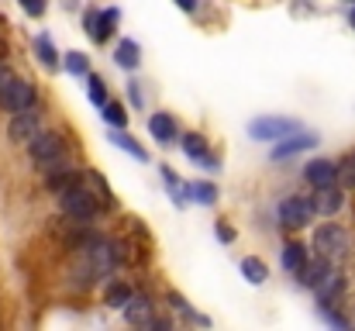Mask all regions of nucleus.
I'll return each mask as SVG.
<instances>
[{
	"label": "nucleus",
	"instance_id": "2eb2a0df",
	"mask_svg": "<svg viewBox=\"0 0 355 331\" xmlns=\"http://www.w3.org/2000/svg\"><path fill=\"white\" fill-rule=\"evenodd\" d=\"M118 21H121V10L118 7H107V10H101V14H97V24H94V31H90V35H94L97 42H107Z\"/></svg>",
	"mask_w": 355,
	"mask_h": 331
},
{
	"label": "nucleus",
	"instance_id": "cd10ccee",
	"mask_svg": "<svg viewBox=\"0 0 355 331\" xmlns=\"http://www.w3.org/2000/svg\"><path fill=\"white\" fill-rule=\"evenodd\" d=\"M90 183H94V190H97V197H101V204H104V207H111L114 201H111V190H107V183H104V176H101V173H90Z\"/></svg>",
	"mask_w": 355,
	"mask_h": 331
},
{
	"label": "nucleus",
	"instance_id": "c756f323",
	"mask_svg": "<svg viewBox=\"0 0 355 331\" xmlns=\"http://www.w3.org/2000/svg\"><path fill=\"white\" fill-rule=\"evenodd\" d=\"M21 7H24L28 14H35V17L45 14V0H21Z\"/></svg>",
	"mask_w": 355,
	"mask_h": 331
},
{
	"label": "nucleus",
	"instance_id": "39448f33",
	"mask_svg": "<svg viewBox=\"0 0 355 331\" xmlns=\"http://www.w3.org/2000/svg\"><path fill=\"white\" fill-rule=\"evenodd\" d=\"M293 131H300V124L293 117H255L248 124V135L255 142H279V138H286Z\"/></svg>",
	"mask_w": 355,
	"mask_h": 331
},
{
	"label": "nucleus",
	"instance_id": "bb28decb",
	"mask_svg": "<svg viewBox=\"0 0 355 331\" xmlns=\"http://www.w3.org/2000/svg\"><path fill=\"white\" fill-rule=\"evenodd\" d=\"M104 121L114 124V128H124V124H128V114H124L121 104H111V101H107V104H104Z\"/></svg>",
	"mask_w": 355,
	"mask_h": 331
},
{
	"label": "nucleus",
	"instance_id": "72a5a7b5",
	"mask_svg": "<svg viewBox=\"0 0 355 331\" xmlns=\"http://www.w3.org/2000/svg\"><path fill=\"white\" fill-rule=\"evenodd\" d=\"M3 56H7V45H3V42H0V59H3Z\"/></svg>",
	"mask_w": 355,
	"mask_h": 331
},
{
	"label": "nucleus",
	"instance_id": "f8f14e48",
	"mask_svg": "<svg viewBox=\"0 0 355 331\" xmlns=\"http://www.w3.org/2000/svg\"><path fill=\"white\" fill-rule=\"evenodd\" d=\"M183 152H187L190 159H197L200 166H207V169H221L218 159L207 152V142H204L200 135H187V138H183Z\"/></svg>",
	"mask_w": 355,
	"mask_h": 331
},
{
	"label": "nucleus",
	"instance_id": "a878e982",
	"mask_svg": "<svg viewBox=\"0 0 355 331\" xmlns=\"http://www.w3.org/2000/svg\"><path fill=\"white\" fill-rule=\"evenodd\" d=\"M338 183H342L345 190H352L355 187V152L342 162V166H338Z\"/></svg>",
	"mask_w": 355,
	"mask_h": 331
},
{
	"label": "nucleus",
	"instance_id": "a211bd4d",
	"mask_svg": "<svg viewBox=\"0 0 355 331\" xmlns=\"http://www.w3.org/2000/svg\"><path fill=\"white\" fill-rule=\"evenodd\" d=\"M76 183H83V180H80V173L62 169V166H59V169H52V176H49V190H52V194H66V190H69V187H76Z\"/></svg>",
	"mask_w": 355,
	"mask_h": 331
},
{
	"label": "nucleus",
	"instance_id": "6ab92c4d",
	"mask_svg": "<svg viewBox=\"0 0 355 331\" xmlns=\"http://www.w3.org/2000/svg\"><path fill=\"white\" fill-rule=\"evenodd\" d=\"M187 194H190L193 204H204V207L218 204V187L214 183H187Z\"/></svg>",
	"mask_w": 355,
	"mask_h": 331
},
{
	"label": "nucleus",
	"instance_id": "ddd939ff",
	"mask_svg": "<svg viewBox=\"0 0 355 331\" xmlns=\"http://www.w3.org/2000/svg\"><path fill=\"white\" fill-rule=\"evenodd\" d=\"M148 131H152V138H155L159 145H169V142L176 138V121H173V114H152V117H148Z\"/></svg>",
	"mask_w": 355,
	"mask_h": 331
},
{
	"label": "nucleus",
	"instance_id": "b1692460",
	"mask_svg": "<svg viewBox=\"0 0 355 331\" xmlns=\"http://www.w3.org/2000/svg\"><path fill=\"white\" fill-rule=\"evenodd\" d=\"M111 142H114V145H121L124 152H131L135 159H148V155H145V148H141V145H138V142H135L128 131H114V135H111Z\"/></svg>",
	"mask_w": 355,
	"mask_h": 331
},
{
	"label": "nucleus",
	"instance_id": "aec40b11",
	"mask_svg": "<svg viewBox=\"0 0 355 331\" xmlns=\"http://www.w3.org/2000/svg\"><path fill=\"white\" fill-rule=\"evenodd\" d=\"M241 276L248 280V283H266L269 280V269H266V262L262 259H255V255H248V259H241Z\"/></svg>",
	"mask_w": 355,
	"mask_h": 331
},
{
	"label": "nucleus",
	"instance_id": "1a4fd4ad",
	"mask_svg": "<svg viewBox=\"0 0 355 331\" xmlns=\"http://www.w3.org/2000/svg\"><path fill=\"white\" fill-rule=\"evenodd\" d=\"M300 276V283L304 287H311V290H318L328 276H331V259L328 255H318V259H307V266L297 273Z\"/></svg>",
	"mask_w": 355,
	"mask_h": 331
},
{
	"label": "nucleus",
	"instance_id": "f3484780",
	"mask_svg": "<svg viewBox=\"0 0 355 331\" xmlns=\"http://www.w3.org/2000/svg\"><path fill=\"white\" fill-rule=\"evenodd\" d=\"M35 52H38V62H42L49 73H55V69H59V52L52 49L49 35H38V38H35Z\"/></svg>",
	"mask_w": 355,
	"mask_h": 331
},
{
	"label": "nucleus",
	"instance_id": "2f4dec72",
	"mask_svg": "<svg viewBox=\"0 0 355 331\" xmlns=\"http://www.w3.org/2000/svg\"><path fill=\"white\" fill-rule=\"evenodd\" d=\"M131 104H135V108H141V104H145V101H141V90H138V83H131Z\"/></svg>",
	"mask_w": 355,
	"mask_h": 331
},
{
	"label": "nucleus",
	"instance_id": "473e14b6",
	"mask_svg": "<svg viewBox=\"0 0 355 331\" xmlns=\"http://www.w3.org/2000/svg\"><path fill=\"white\" fill-rule=\"evenodd\" d=\"M176 3H180L187 14H193V10H197V0H176Z\"/></svg>",
	"mask_w": 355,
	"mask_h": 331
},
{
	"label": "nucleus",
	"instance_id": "9b49d317",
	"mask_svg": "<svg viewBox=\"0 0 355 331\" xmlns=\"http://www.w3.org/2000/svg\"><path fill=\"white\" fill-rule=\"evenodd\" d=\"M311 201H314V211H318V214H338L342 204H345V194L331 183V187H318V194H314Z\"/></svg>",
	"mask_w": 355,
	"mask_h": 331
},
{
	"label": "nucleus",
	"instance_id": "393cba45",
	"mask_svg": "<svg viewBox=\"0 0 355 331\" xmlns=\"http://www.w3.org/2000/svg\"><path fill=\"white\" fill-rule=\"evenodd\" d=\"M87 94H90V101L97 104V108H104L107 104V94H104V83H101V76H87Z\"/></svg>",
	"mask_w": 355,
	"mask_h": 331
},
{
	"label": "nucleus",
	"instance_id": "5701e85b",
	"mask_svg": "<svg viewBox=\"0 0 355 331\" xmlns=\"http://www.w3.org/2000/svg\"><path fill=\"white\" fill-rule=\"evenodd\" d=\"M66 73H73V76H90V62H87V56L83 52H66Z\"/></svg>",
	"mask_w": 355,
	"mask_h": 331
},
{
	"label": "nucleus",
	"instance_id": "c85d7f7f",
	"mask_svg": "<svg viewBox=\"0 0 355 331\" xmlns=\"http://www.w3.org/2000/svg\"><path fill=\"white\" fill-rule=\"evenodd\" d=\"M169 304H173V307H176V311H180L183 318H190V321H200V314H193V311L187 307V300H183L180 294H169Z\"/></svg>",
	"mask_w": 355,
	"mask_h": 331
},
{
	"label": "nucleus",
	"instance_id": "20e7f679",
	"mask_svg": "<svg viewBox=\"0 0 355 331\" xmlns=\"http://www.w3.org/2000/svg\"><path fill=\"white\" fill-rule=\"evenodd\" d=\"M0 108L10 110V114H21V110H31L35 108V87L24 83V80H3L0 87Z\"/></svg>",
	"mask_w": 355,
	"mask_h": 331
},
{
	"label": "nucleus",
	"instance_id": "0eeeda50",
	"mask_svg": "<svg viewBox=\"0 0 355 331\" xmlns=\"http://www.w3.org/2000/svg\"><path fill=\"white\" fill-rule=\"evenodd\" d=\"M7 131H10V138H14V142H31V138L42 131V117H38V110L31 108V110H21V114H14Z\"/></svg>",
	"mask_w": 355,
	"mask_h": 331
},
{
	"label": "nucleus",
	"instance_id": "7ed1b4c3",
	"mask_svg": "<svg viewBox=\"0 0 355 331\" xmlns=\"http://www.w3.org/2000/svg\"><path fill=\"white\" fill-rule=\"evenodd\" d=\"M314 248L318 255H328V259H342L349 252V231L342 224H321L314 231Z\"/></svg>",
	"mask_w": 355,
	"mask_h": 331
},
{
	"label": "nucleus",
	"instance_id": "423d86ee",
	"mask_svg": "<svg viewBox=\"0 0 355 331\" xmlns=\"http://www.w3.org/2000/svg\"><path fill=\"white\" fill-rule=\"evenodd\" d=\"M311 214H314V201H304V197H290L279 204V224L283 228H304L311 224Z\"/></svg>",
	"mask_w": 355,
	"mask_h": 331
},
{
	"label": "nucleus",
	"instance_id": "f257e3e1",
	"mask_svg": "<svg viewBox=\"0 0 355 331\" xmlns=\"http://www.w3.org/2000/svg\"><path fill=\"white\" fill-rule=\"evenodd\" d=\"M28 155H31V162L35 166H42V169H59L62 166V155H66V138L62 135H55V131H38L31 142H28Z\"/></svg>",
	"mask_w": 355,
	"mask_h": 331
},
{
	"label": "nucleus",
	"instance_id": "f03ea898",
	"mask_svg": "<svg viewBox=\"0 0 355 331\" xmlns=\"http://www.w3.org/2000/svg\"><path fill=\"white\" fill-rule=\"evenodd\" d=\"M59 204H62V211H66L73 221H90L101 207H104L101 197H97V190H90V180L69 187L66 194H59Z\"/></svg>",
	"mask_w": 355,
	"mask_h": 331
},
{
	"label": "nucleus",
	"instance_id": "7c9ffc66",
	"mask_svg": "<svg viewBox=\"0 0 355 331\" xmlns=\"http://www.w3.org/2000/svg\"><path fill=\"white\" fill-rule=\"evenodd\" d=\"M214 231H218V238H221V241H232V238H235V231H232L228 224H218Z\"/></svg>",
	"mask_w": 355,
	"mask_h": 331
},
{
	"label": "nucleus",
	"instance_id": "dca6fc26",
	"mask_svg": "<svg viewBox=\"0 0 355 331\" xmlns=\"http://www.w3.org/2000/svg\"><path fill=\"white\" fill-rule=\"evenodd\" d=\"M304 266H307V248H304L300 241L283 245V269H286V273H300Z\"/></svg>",
	"mask_w": 355,
	"mask_h": 331
},
{
	"label": "nucleus",
	"instance_id": "412c9836",
	"mask_svg": "<svg viewBox=\"0 0 355 331\" xmlns=\"http://www.w3.org/2000/svg\"><path fill=\"white\" fill-rule=\"evenodd\" d=\"M138 56H141L138 45H135L131 38H124V42L118 45V52H114V62H118L121 69H138V62H141Z\"/></svg>",
	"mask_w": 355,
	"mask_h": 331
},
{
	"label": "nucleus",
	"instance_id": "4be33fe9",
	"mask_svg": "<svg viewBox=\"0 0 355 331\" xmlns=\"http://www.w3.org/2000/svg\"><path fill=\"white\" fill-rule=\"evenodd\" d=\"M131 297H135V294H131V287H128V283H111V287H107V294H104L107 307H114V311H118V307L124 311Z\"/></svg>",
	"mask_w": 355,
	"mask_h": 331
},
{
	"label": "nucleus",
	"instance_id": "9d476101",
	"mask_svg": "<svg viewBox=\"0 0 355 331\" xmlns=\"http://www.w3.org/2000/svg\"><path fill=\"white\" fill-rule=\"evenodd\" d=\"M314 145H318V138H314V135L293 131V135H286V138H279V142H276V148H272V159H286V155H297V152H304V148H314Z\"/></svg>",
	"mask_w": 355,
	"mask_h": 331
},
{
	"label": "nucleus",
	"instance_id": "f704fd0d",
	"mask_svg": "<svg viewBox=\"0 0 355 331\" xmlns=\"http://www.w3.org/2000/svg\"><path fill=\"white\" fill-rule=\"evenodd\" d=\"M352 24H355V10H352Z\"/></svg>",
	"mask_w": 355,
	"mask_h": 331
},
{
	"label": "nucleus",
	"instance_id": "6e6552de",
	"mask_svg": "<svg viewBox=\"0 0 355 331\" xmlns=\"http://www.w3.org/2000/svg\"><path fill=\"white\" fill-rule=\"evenodd\" d=\"M304 180L318 190V187H331V183H338V166L335 162H328V159H314L307 169H304Z\"/></svg>",
	"mask_w": 355,
	"mask_h": 331
},
{
	"label": "nucleus",
	"instance_id": "4468645a",
	"mask_svg": "<svg viewBox=\"0 0 355 331\" xmlns=\"http://www.w3.org/2000/svg\"><path fill=\"white\" fill-rule=\"evenodd\" d=\"M124 321H128V325H138V328L152 325V304H148L145 297H131L128 307H124Z\"/></svg>",
	"mask_w": 355,
	"mask_h": 331
}]
</instances>
